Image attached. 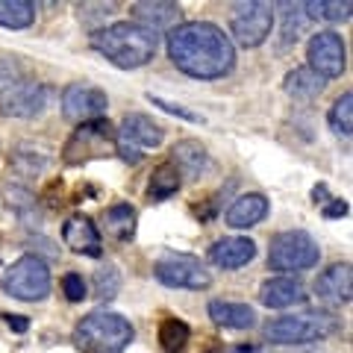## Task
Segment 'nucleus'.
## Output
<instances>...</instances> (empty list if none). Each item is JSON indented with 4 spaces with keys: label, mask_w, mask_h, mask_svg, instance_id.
Returning <instances> with one entry per match:
<instances>
[{
    "label": "nucleus",
    "mask_w": 353,
    "mask_h": 353,
    "mask_svg": "<svg viewBox=\"0 0 353 353\" xmlns=\"http://www.w3.org/2000/svg\"><path fill=\"white\" fill-rule=\"evenodd\" d=\"M318 259H321V248L306 230H285V233H277L271 239V271H303L318 265Z\"/></svg>",
    "instance_id": "obj_6"
},
{
    "label": "nucleus",
    "mask_w": 353,
    "mask_h": 353,
    "mask_svg": "<svg viewBox=\"0 0 353 353\" xmlns=\"http://www.w3.org/2000/svg\"><path fill=\"white\" fill-rule=\"evenodd\" d=\"M180 183H183L180 171H176L171 162H162L150 174L148 197H150V201H168V197H174L176 192H180Z\"/></svg>",
    "instance_id": "obj_24"
},
{
    "label": "nucleus",
    "mask_w": 353,
    "mask_h": 353,
    "mask_svg": "<svg viewBox=\"0 0 353 353\" xmlns=\"http://www.w3.org/2000/svg\"><path fill=\"white\" fill-rule=\"evenodd\" d=\"M347 215V201H339L333 197L327 206H324V218H345Z\"/></svg>",
    "instance_id": "obj_32"
},
{
    "label": "nucleus",
    "mask_w": 353,
    "mask_h": 353,
    "mask_svg": "<svg viewBox=\"0 0 353 353\" xmlns=\"http://www.w3.org/2000/svg\"><path fill=\"white\" fill-rule=\"evenodd\" d=\"M165 139V130L153 118L132 112L121 121V130L115 132V153L130 165H139L145 159L148 148H159Z\"/></svg>",
    "instance_id": "obj_8"
},
{
    "label": "nucleus",
    "mask_w": 353,
    "mask_h": 353,
    "mask_svg": "<svg viewBox=\"0 0 353 353\" xmlns=\"http://www.w3.org/2000/svg\"><path fill=\"white\" fill-rule=\"evenodd\" d=\"M306 57H309V68L318 77H324V80L341 77V71H345V65H347L345 62V41H341V36L333 30L315 32V36L309 39Z\"/></svg>",
    "instance_id": "obj_11"
},
{
    "label": "nucleus",
    "mask_w": 353,
    "mask_h": 353,
    "mask_svg": "<svg viewBox=\"0 0 353 353\" xmlns=\"http://www.w3.org/2000/svg\"><path fill=\"white\" fill-rule=\"evenodd\" d=\"M327 121H330V130L333 132H339V136H345V139L350 136L353 132V94L350 92H345L333 106H330Z\"/></svg>",
    "instance_id": "obj_27"
},
{
    "label": "nucleus",
    "mask_w": 353,
    "mask_h": 353,
    "mask_svg": "<svg viewBox=\"0 0 353 353\" xmlns=\"http://www.w3.org/2000/svg\"><path fill=\"white\" fill-rule=\"evenodd\" d=\"M36 21V3L30 0H0V24L9 30H24Z\"/></svg>",
    "instance_id": "obj_25"
},
{
    "label": "nucleus",
    "mask_w": 353,
    "mask_h": 353,
    "mask_svg": "<svg viewBox=\"0 0 353 353\" xmlns=\"http://www.w3.org/2000/svg\"><path fill=\"white\" fill-rule=\"evenodd\" d=\"M324 85H327V80L318 77L309 65L285 74V92H289L294 101H315V97L324 92Z\"/></svg>",
    "instance_id": "obj_22"
},
{
    "label": "nucleus",
    "mask_w": 353,
    "mask_h": 353,
    "mask_svg": "<svg viewBox=\"0 0 353 353\" xmlns=\"http://www.w3.org/2000/svg\"><path fill=\"white\" fill-rule=\"evenodd\" d=\"M103 230L109 239L115 241H130L136 236V209L130 203H115L103 212Z\"/></svg>",
    "instance_id": "obj_23"
},
{
    "label": "nucleus",
    "mask_w": 353,
    "mask_h": 353,
    "mask_svg": "<svg viewBox=\"0 0 353 353\" xmlns=\"http://www.w3.org/2000/svg\"><path fill=\"white\" fill-rule=\"evenodd\" d=\"M92 48L118 68H141L157 53V36L136 21H118L92 32Z\"/></svg>",
    "instance_id": "obj_2"
},
{
    "label": "nucleus",
    "mask_w": 353,
    "mask_h": 353,
    "mask_svg": "<svg viewBox=\"0 0 353 353\" xmlns=\"http://www.w3.org/2000/svg\"><path fill=\"white\" fill-rule=\"evenodd\" d=\"M259 301L268 309H289L297 303H306V289L303 283H297L292 277H271L262 283Z\"/></svg>",
    "instance_id": "obj_17"
},
{
    "label": "nucleus",
    "mask_w": 353,
    "mask_h": 353,
    "mask_svg": "<svg viewBox=\"0 0 353 353\" xmlns=\"http://www.w3.org/2000/svg\"><path fill=\"white\" fill-rule=\"evenodd\" d=\"M3 292L15 301H44L50 294V268L44 265L41 256L15 259L3 274Z\"/></svg>",
    "instance_id": "obj_7"
},
{
    "label": "nucleus",
    "mask_w": 353,
    "mask_h": 353,
    "mask_svg": "<svg viewBox=\"0 0 353 353\" xmlns=\"http://www.w3.org/2000/svg\"><path fill=\"white\" fill-rule=\"evenodd\" d=\"M336 330V318L327 312H303V315H285L277 321L265 324V339L274 345H309L321 341Z\"/></svg>",
    "instance_id": "obj_4"
},
{
    "label": "nucleus",
    "mask_w": 353,
    "mask_h": 353,
    "mask_svg": "<svg viewBox=\"0 0 353 353\" xmlns=\"http://www.w3.org/2000/svg\"><path fill=\"white\" fill-rule=\"evenodd\" d=\"M109 153H115V127L106 118H97L88 124H77L62 148V159L65 165H83L88 159H103Z\"/></svg>",
    "instance_id": "obj_5"
},
{
    "label": "nucleus",
    "mask_w": 353,
    "mask_h": 353,
    "mask_svg": "<svg viewBox=\"0 0 353 353\" xmlns=\"http://www.w3.org/2000/svg\"><path fill=\"white\" fill-rule=\"evenodd\" d=\"M174 159L171 165L176 171H180V176H201L206 171V165H209V157H206V148L201 145V141H194V139H183V141H176L174 145Z\"/></svg>",
    "instance_id": "obj_20"
},
{
    "label": "nucleus",
    "mask_w": 353,
    "mask_h": 353,
    "mask_svg": "<svg viewBox=\"0 0 353 353\" xmlns=\"http://www.w3.org/2000/svg\"><path fill=\"white\" fill-rule=\"evenodd\" d=\"M62 241H65V248H71L74 253H83V256H101L103 253L101 230H97L92 224V218H85V215H71L65 221Z\"/></svg>",
    "instance_id": "obj_15"
},
{
    "label": "nucleus",
    "mask_w": 353,
    "mask_h": 353,
    "mask_svg": "<svg viewBox=\"0 0 353 353\" xmlns=\"http://www.w3.org/2000/svg\"><path fill=\"white\" fill-rule=\"evenodd\" d=\"M209 318L221 327H230V330H250L256 324V312H253L248 303H230V301L209 303Z\"/></svg>",
    "instance_id": "obj_21"
},
{
    "label": "nucleus",
    "mask_w": 353,
    "mask_h": 353,
    "mask_svg": "<svg viewBox=\"0 0 353 353\" xmlns=\"http://www.w3.org/2000/svg\"><path fill=\"white\" fill-rule=\"evenodd\" d=\"M106 92L85 83H74L62 92V115L74 121V124H88V121H97L106 115Z\"/></svg>",
    "instance_id": "obj_13"
},
{
    "label": "nucleus",
    "mask_w": 353,
    "mask_h": 353,
    "mask_svg": "<svg viewBox=\"0 0 353 353\" xmlns=\"http://www.w3.org/2000/svg\"><path fill=\"white\" fill-rule=\"evenodd\" d=\"M9 330H15V333H27L30 321H27L24 315H9Z\"/></svg>",
    "instance_id": "obj_33"
},
{
    "label": "nucleus",
    "mask_w": 353,
    "mask_h": 353,
    "mask_svg": "<svg viewBox=\"0 0 353 353\" xmlns=\"http://www.w3.org/2000/svg\"><path fill=\"white\" fill-rule=\"evenodd\" d=\"M48 106V92L41 83L15 80L0 92V112L9 118H36Z\"/></svg>",
    "instance_id": "obj_12"
},
{
    "label": "nucleus",
    "mask_w": 353,
    "mask_h": 353,
    "mask_svg": "<svg viewBox=\"0 0 353 353\" xmlns=\"http://www.w3.org/2000/svg\"><path fill=\"white\" fill-rule=\"evenodd\" d=\"M209 256H212V262L218 268L233 271V268H241V265H248L253 256H256V245L245 236H230V239L215 241L212 250H209Z\"/></svg>",
    "instance_id": "obj_18"
},
{
    "label": "nucleus",
    "mask_w": 353,
    "mask_h": 353,
    "mask_svg": "<svg viewBox=\"0 0 353 353\" xmlns=\"http://www.w3.org/2000/svg\"><path fill=\"white\" fill-rule=\"evenodd\" d=\"M136 330L118 312H92L74 327V341L83 353H124Z\"/></svg>",
    "instance_id": "obj_3"
},
{
    "label": "nucleus",
    "mask_w": 353,
    "mask_h": 353,
    "mask_svg": "<svg viewBox=\"0 0 353 353\" xmlns=\"http://www.w3.org/2000/svg\"><path fill=\"white\" fill-rule=\"evenodd\" d=\"M271 27H274V12L268 3H236L233 6L230 32H233V39L241 48H259L271 36Z\"/></svg>",
    "instance_id": "obj_9"
},
{
    "label": "nucleus",
    "mask_w": 353,
    "mask_h": 353,
    "mask_svg": "<svg viewBox=\"0 0 353 353\" xmlns=\"http://www.w3.org/2000/svg\"><path fill=\"white\" fill-rule=\"evenodd\" d=\"M121 292V274L115 265H106L94 274V294L101 297V301H112V297Z\"/></svg>",
    "instance_id": "obj_29"
},
{
    "label": "nucleus",
    "mask_w": 353,
    "mask_h": 353,
    "mask_svg": "<svg viewBox=\"0 0 353 353\" xmlns=\"http://www.w3.org/2000/svg\"><path fill=\"white\" fill-rule=\"evenodd\" d=\"M303 9H309V15L312 18H324V21H333V24H341V21H347L350 12H353V6L347 3H330V0H321V3H306Z\"/></svg>",
    "instance_id": "obj_28"
},
{
    "label": "nucleus",
    "mask_w": 353,
    "mask_h": 353,
    "mask_svg": "<svg viewBox=\"0 0 353 353\" xmlns=\"http://www.w3.org/2000/svg\"><path fill=\"white\" fill-rule=\"evenodd\" d=\"M148 101L153 103V106H159L162 112H168V115H176V118H183V121H192V124H201V115H194V112H189L185 106H180V103H171V101H165V97H159V94H148Z\"/></svg>",
    "instance_id": "obj_30"
},
{
    "label": "nucleus",
    "mask_w": 353,
    "mask_h": 353,
    "mask_svg": "<svg viewBox=\"0 0 353 353\" xmlns=\"http://www.w3.org/2000/svg\"><path fill=\"white\" fill-rule=\"evenodd\" d=\"M180 18H183L180 3H165V0H141V3H132V21L141 24L145 30H150L153 36L180 27Z\"/></svg>",
    "instance_id": "obj_14"
},
{
    "label": "nucleus",
    "mask_w": 353,
    "mask_h": 353,
    "mask_svg": "<svg viewBox=\"0 0 353 353\" xmlns=\"http://www.w3.org/2000/svg\"><path fill=\"white\" fill-rule=\"evenodd\" d=\"M168 57L194 80H218L233 68L236 48L221 27L209 21H185L168 32Z\"/></svg>",
    "instance_id": "obj_1"
},
{
    "label": "nucleus",
    "mask_w": 353,
    "mask_h": 353,
    "mask_svg": "<svg viewBox=\"0 0 353 353\" xmlns=\"http://www.w3.org/2000/svg\"><path fill=\"white\" fill-rule=\"evenodd\" d=\"M153 277H157L162 285H171V289L201 292V289H209V285H212V274L192 256H171V259L157 262Z\"/></svg>",
    "instance_id": "obj_10"
},
{
    "label": "nucleus",
    "mask_w": 353,
    "mask_h": 353,
    "mask_svg": "<svg viewBox=\"0 0 353 353\" xmlns=\"http://www.w3.org/2000/svg\"><path fill=\"white\" fill-rule=\"evenodd\" d=\"M189 336H192V330L185 321H180V318H165V321L159 324L162 353H183V347L189 345Z\"/></svg>",
    "instance_id": "obj_26"
},
{
    "label": "nucleus",
    "mask_w": 353,
    "mask_h": 353,
    "mask_svg": "<svg viewBox=\"0 0 353 353\" xmlns=\"http://www.w3.org/2000/svg\"><path fill=\"white\" fill-rule=\"evenodd\" d=\"M62 289H65V294H68V301H74V303H80L83 297H85V280L80 277V274H65V280H62Z\"/></svg>",
    "instance_id": "obj_31"
},
{
    "label": "nucleus",
    "mask_w": 353,
    "mask_h": 353,
    "mask_svg": "<svg viewBox=\"0 0 353 353\" xmlns=\"http://www.w3.org/2000/svg\"><path fill=\"white\" fill-rule=\"evenodd\" d=\"M353 292V274L347 262H336L315 280V294L330 303H347Z\"/></svg>",
    "instance_id": "obj_16"
},
{
    "label": "nucleus",
    "mask_w": 353,
    "mask_h": 353,
    "mask_svg": "<svg viewBox=\"0 0 353 353\" xmlns=\"http://www.w3.org/2000/svg\"><path fill=\"white\" fill-rule=\"evenodd\" d=\"M312 197H315V203H321V197H327V185H315Z\"/></svg>",
    "instance_id": "obj_34"
},
{
    "label": "nucleus",
    "mask_w": 353,
    "mask_h": 353,
    "mask_svg": "<svg viewBox=\"0 0 353 353\" xmlns=\"http://www.w3.org/2000/svg\"><path fill=\"white\" fill-rule=\"evenodd\" d=\"M268 215V197L265 194H241L233 201V206L227 209L224 221L233 230H248V227H256L259 221H265Z\"/></svg>",
    "instance_id": "obj_19"
}]
</instances>
